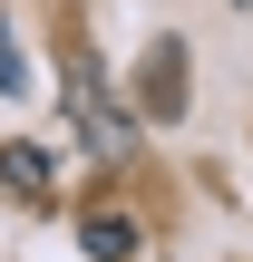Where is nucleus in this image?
Returning a JSON list of instances; mask_svg holds the SVG:
<instances>
[{
  "label": "nucleus",
  "instance_id": "3",
  "mask_svg": "<svg viewBox=\"0 0 253 262\" xmlns=\"http://www.w3.org/2000/svg\"><path fill=\"white\" fill-rule=\"evenodd\" d=\"M0 185H10L20 204H49V194H59V156L29 146V136H10V146H0Z\"/></svg>",
  "mask_w": 253,
  "mask_h": 262
},
{
  "label": "nucleus",
  "instance_id": "4",
  "mask_svg": "<svg viewBox=\"0 0 253 262\" xmlns=\"http://www.w3.org/2000/svg\"><path fill=\"white\" fill-rule=\"evenodd\" d=\"M78 243H88V262H137L146 233H137V214H88V224H78Z\"/></svg>",
  "mask_w": 253,
  "mask_h": 262
},
{
  "label": "nucleus",
  "instance_id": "2",
  "mask_svg": "<svg viewBox=\"0 0 253 262\" xmlns=\"http://www.w3.org/2000/svg\"><path fill=\"white\" fill-rule=\"evenodd\" d=\"M137 117L146 126H176L185 117V39H156L146 68H137Z\"/></svg>",
  "mask_w": 253,
  "mask_h": 262
},
{
  "label": "nucleus",
  "instance_id": "5",
  "mask_svg": "<svg viewBox=\"0 0 253 262\" xmlns=\"http://www.w3.org/2000/svg\"><path fill=\"white\" fill-rule=\"evenodd\" d=\"M29 88V68H20V49H10V19H0V97H20Z\"/></svg>",
  "mask_w": 253,
  "mask_h": 262
},
{
  "label": "nucleus",
  "instance_id": "1",
  "mask_svg": "<svg viewBox=\"0 0 253 262\" xmlns=\"http://www.w3.org/2000/svg\"><path fill=\"white\" fill-rule=\"evenodd\" d=\"M68 117H78V146H88L98 165H127V156H137V136H146V117L107 88V68H98L88 49L68 58Z\"/></svg>",
  "mask_w": 253,
  "mask_h": 262
}]
</instances>
